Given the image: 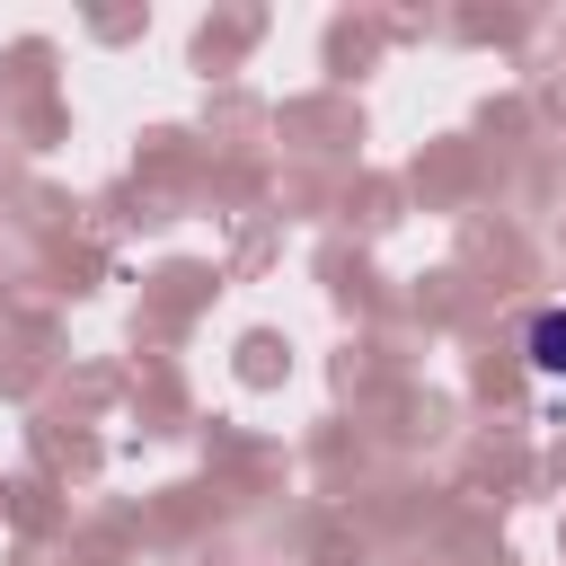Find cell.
<instances>
[{
    "mask_svg": "<svg viewBox=\"0 0 566 566\" xmlns=\"http://www.w3.org/2000/svg\"><path fill=\"white\" fill-rule=\"evenodd\" d=\"M531 363L539 371H566V310H539L531 318Z\"/></svg>",
    "mask_w": 566,
    "mask_h": 566,
    "instance_id": "6da1fadb",
    "label": "cell"
}]
</instances>
